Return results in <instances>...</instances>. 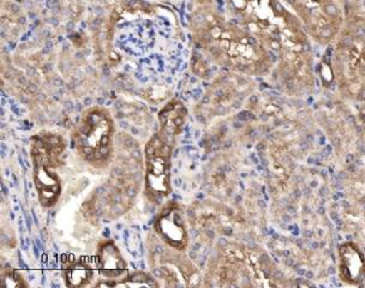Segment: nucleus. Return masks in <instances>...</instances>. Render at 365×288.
I'll list each match as a JSON object with an SVG mask.
<instances>
[{
    "instance_id": "f257e3e1",
    "label": "nucleus",
    "mask_w": 365,
    "mask_h": 288,
    "mask_svg": "<svg viewBox=\"0 0 365 288\" xmlns=\"http://www.w3.org/2000/svg\"><path fill=\"white\" fill-rule=\"evenodd\" d=\"M113 123L107 110L94 107L87 110L77 129V145L91 161L106 159L110 153Z\"/></svg>"
},
{
    "instance_id": "f03ea898",
    "label": "nucleus",
    "mask_w": 365,
    "mask_h": 288,
    "mask_svg": "<svg viewBox=\"0 0 365 288\" xmlns=\"http://www.w3.org/2000/svg\"><path fill=\"white\" fill-rule=\"evenodd\" d=\"M170 148L159 136L154 137L147 147L149 189L156 194H168V166Z\"/></svg>"
},
{
    "instance_id": "7ed1b4c3",
    "label": "nucleus",
    "mask_w": 365,
    "mask_h": 288,
    "mask_svg": "<svg viewBox=\"0 0 365 288\" xmlns=\"http://www.w3.org/2000/svg\"><path fill=\"white\" fill-rule=\"evenodd\" d=\"M339 274L345 284L358 286L365 280V256L354 243L339 247Z\"/></svg>"
},
{
    "instance_id": "20e7f679",
    "label": "nucleus",
    "mask_w": 365,
    "mask_h": 288,
    "mask_svg": "<svg viewBox=\"0 0 365 288\" xmlns=\"http://www.w3.org/2000/svg\"><path fill=\"white\" fill-rule=\"evenodd\" d=\"M187 110L178 100H172L159 113L160 124L166 136L175 137L182 133Z\"/></svg>"
},
{
    "instance_id": "39448f33",
    "label": "nucleus",
    "mask_w": 365,
    "mask_h": 288,
    "mask_svg": "<svg viewBox=\"0 0 365 288\" xmlns=\"http://www.w3.org/2000/svg\"><path fill=\"white\" fill-rule=\"evenodd\" d=\"M100 272L105 277L114 279L125 272V262L123 261L118 249L113 244H106L99 254Z\"/></svg>"
},
{
    "instance_id": "423d86ee",
    "label": "nucleus",
    "mask_w": 365,
    "mask_h": 288,
    "mask_svg": "<svg viewBox=\"0 0 365 288\" xmlns=\"http://www.w3.org/2000/svg\"><path fill=\"white\" fill-rule=\"evenodd\" d=\"M159 231L173 247H182L185 243V230L178 212H170L159 221Z\"/></svg>"
},
{
    "instance_id": "0eeeda50",
    "label": "nucleus",
    "mask_w": 365,
    "mask_h": 288,
    "mask_svg": "<svg viewBox=\"0 0 365 288\" xmlns=\"http://www.w3.org/2000/svg\"><path fill=\"white\" fill-rule=\"evenodd\" d=\"M91 277V270L83 264H76L71 268H68V273H66V279H68V284L73 287H80L83 286Z\"/></svg>"
},
{
    "instance_id": "6e6552de",
    "label": "nucleus",
    "mask_w": 365,
    "mask_h": 288,
    "mask_svg": "<svg viewBox=\"0 0 365 288\" xmlns=\"http://www.w3.org/2000/svg\"><path fill=\"white\" fill-rule=\"evenodd\" d=\"M22 280L16 277V274H6L4 277V286L6 287H17L22 286Z\"/></svg>"
}]
</instances>
